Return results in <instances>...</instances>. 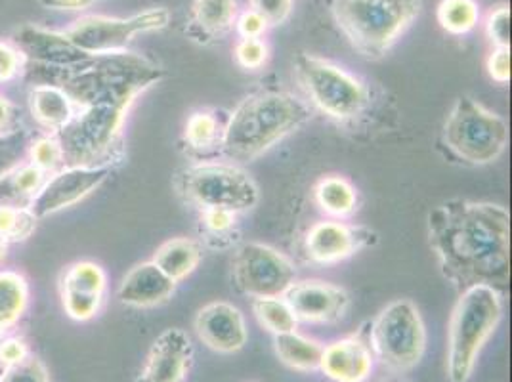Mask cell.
I'll return each instance as SVG.
<instances>
[{"instance_id": "obj_1", "label": "cell", "mask_w": 512, "mask_h": 382, "mask_svg": "<svg viewBox=\"0 0 512 382\" xmlns=\"http://www.w3.org/2000/svg\"><path fill=\"white\" fill-rule=\"evenodd\" d=\"M428 243L440 272L461 293L511 287V214L497 203L449 199L428 213Z\"/></svg>"}, {"instance_id": "obj_2", "label": "cell", "mask_w": 512, "mask_h": 382, "mask_svg": "<svg viewBox=\"0 0 512 382\" xmlns=\"http://www.w3.org/2000/svg\"><path fill=\"white\" fill-rule=\"evenodd\" d=\"M312 119L310 106L287 90H258L230 113L220 151L234 163H251Z\"/></svg>"}, {"instance_id": "obj_3", "label": "cell", "mask_w": 512, "mask_h": 382, "mask_svg": "<svg viewBox=\"0 0 512 382\" xmlns=\"http://www.w3.org/2000/svg\"><path fill=\"white\" fill-rule=\"evenodd\" d=\"M329 10L352 48L377 60L421 16L423 0H331Z\"/></svg>"}, {"instance_id": "obj_4", "label": "cell", "mask_w": 512, "mask_h": 382, "mask_svg": "<svg viewBox=\"0 0 512 382\" xmlns=\"http://www.w3.org/2000/svg\"><path fill=\"white\" fill-rule=\"evenodd\" d=\"M503 319L501 293L474 285L459 293L448 327L446 373L449 382H469L484 346Z\"/></svg>"}, {"instance_id": "obj_5", "label": "cell", "mask_w": 512, "mask_h": 382, "mask_svg": "<svg viewBox=\"0 0 512 382\" xmlns=\"http://www.w3.org/2000/svg\"><path fill=\"white\" fill-rule=\"evenodd\" d=\"M128 104L92 102L77 107L75 115L54 136L62 149L64 167H113L123 155Z\"/></svg>"}, {"instance_id": "obj_6", "label": "cell", "mask_w": 512, "mask_h": 382, "mask_svg": "<svg viewBox=\"0 0 512 382\" xmlns=\"http://www.w3.org/2000/svg\"><path fill=\"white\" fill-rule=\"evenodd\" d=\"M293 67L306 100L337 123L356 121L371 104L369 86L342 65L310 52H300Z\"/></svg>"}, {"instance_id": "obj_7", "label": "cell", "mask_w": 512, "mask_h": 382, "mask_svg": "<svg viewBox=\"0 0 512 382\" xmlns=\"http://www.w3.org/2000/svg\"><path fill=\"white\" fill-rule=\"evenodd\" d=\"M444 144L469 165H491L509 146V125L501 115L465 94L449 109Z\"/></svg>"}, {"instance_id": "obj_8", "label": "cell", "mask_w": 512, "mask_h": 382, "mask_svg": "<svg viewBox=\"0 0 512 382\" xmlns=\"http://www.w3.org/2000/svg\"><path fill=\"white\" fill-rule=\"evenodd\" d=\"M373 358L392 373L415 369L427 352V327L415 302L398 298L386 304L369 329Z\"/></svg>"}, {"instance_id": "obj_9", "label": "cell", "mask_w": 512, "mask_h": 382, "mask_svg": "<svg viewBox=\"0 0 512 382\" xmlns=\"http://www.w3.org/2000/svg\"><path fill=\"white\" fill-rule=\"evenodd\" d=\"M180 195L201 209H228L239 214L255 209L260 190L255 180L235 163H197L176 178Z\"/></svg>"}, {"instance_id": "obj_10", "label": "cell", "mask_w": 512, "mask_h": 382, "mask_svg": "<svg viewBox=\"0 0 512 382\" xmlns=\"http://www.w3.org/2000/svg\"><path fill=\"white\" fill-rule=\"evenodd\" d=\"M171 22L167 8H150L128 18L86 16L73 23L65 35L86 54H117L125 52L134 37L165 29Z\"/></svg>"}, {"instance_id": "obj_11", "label": "cell", "mask_w": 512, "mask_h": 382, "mask_svg": "<svg viewBox=\"0 0 512 382\" xmlns=\"http://www.w3.org/2000/svg\"><path fill=\"white\" fill-rule=\"evenodd\" d=\"M235 287L249 298L283 297L297 281L295 264L278 249L249 241L235 249Z\"/></svg>"}, {"instance_id": "obj_12", "label": "cell", "mask_w": 512, "mask_h": 382, "mask_svg": "<svg viewBox=\"0 0 512 382\" xmlns=\"http://www.w3.org/2000/svg\"><path fill=\"white\" fill-rule=\"evenodd\" d=\"M111 170L113 167H64L46 178L29 209L37 218H44L73 207L100 190L111 176Z\"/></svg>"}, {"instance_id": "obj_13", "label": "cell", "mask_w": 512, "mask_h": 382, "mask_svg": "<svg viewBox=\"0 0 512 382\" xmlns=\"http://www.w3.org/2000/svg\"><path fill=\"white\" fill-rule=\"evenodd\" d=\"M283 298L291 306L299 323L312 325H329L341 321L350 310L352 302L344 287L323 279L295 281Z\"/></svg>"}, {"instance_id": "obj_14", "label": "cell", "mask_w": 512, "mask_h": 382, "mask_svg": "<svg viewBox=\"0 0 512 382\" xmlns=\"http://www.w3.org/2000/svg\"><path fill=\"white\" fill-rule=\"evenodd\" d=\"M107 276L96 262L81 260L64 270L60 279V298L67 318L90 321L104 306Z\"/></svg>"}, {"instance_id": "obj_15", "label": "cell", "mask_w": 512, "mask_h": 382, "mask_svg": "<svg viewBox=\"0 0 512 382\" xmlns=\"http://www.w3.org/2000/svg\"><path fill=\"white\" fill-rule=\"evenodd\" d=\"M375 234L363 226L341 220H320L304 235V253L310 262L331 266L371 245Z\"/></svg>"}, {"instance_id": "obj_16", "label": "cell", "mask_w": 512, "mask_h": 382, "mask_svg": "<svg viewBox=\"0 0 512 382\" xmlns=\"http://www.w3.org/2000/svg\"><path fill=\"white\" fill-rule=\"evenodd\" d=\"M195 348L192 337L180 329H165L153 340L136 382H184L192 371Z\"/></svg>"}, {"instance_id": "obj_17", "label": "cell", "mask_w": 512, "mask_h": 382, "mask_svg": "<svg viewBox=\"0 0 512 382\" xmlns=\"http://www.w3.org/2000/svg\"><path fill=\"white\" fill-rule=\"evenodd\" d=\"M199 340L218 354H237L249 340L243 312L226 300L205 304L193 321Z\"/></svg>"}, {"instance_id": "obj_18", "label": "cell", "mask_w": 512, "mask_h": 382, "mask_svg": "<svg viewBox=\"0 0 512 382\" xmlns=\"http://www.w3.org/2000/svg\"><path fill=\"white\" fill-rule=\"evenodd\" d=\"M16 44L27 62L58 69L83 64L92 56L71 43L65 31H50L37 25L22 27L16 33Z\"/></svg>"}, {"instance_id": "obj_19", "label": "cell", "mask_w": 512, "mask_h": 382, "mask_svg": "<svg viewBox=\"0 0 512 382\" xmlns=\"http://www.w3.org/2000/svg\"><path fill=\"white\" fill-rule=\"evenodd\" d=\"M375 367L369 342L360 335L333 340L323 346L320 371L333 382H365Z\"/></svg>"}, {"instance_id": "obj_20", "label": "cell", "mask_w": 512, "mask_h": 382, "mask_svg": "<svg viewBox=\"0 0 512 382\" xmlns=\"http://www.w3.org/2000/svg\"><path fill=\"white\" fill-rule=\"evenodd\" d=\"M176 285L178 283H174L150 260L134 266L123 277L117 297L130 308H155L171 300L176 293Z\"/></svg>"}, {"instance_id": "obj_21", "label": "cell", "mask_w": 512, "mask_h": 382, "mask_svg": "<svg viewBox=\"0 0 512 382\" xmlns=\"http://www.w3.org/2000/svg\"><path fill=\"white\" fill-rule=\"evenodd\" d=\"M237 16V0H193L188 31L199 43H216L234 29Z\"/></svg>"}, {"instance_id": "obj_22", "label": "cell", "mask_w": 512, "mask_h": 382, "mask_svg": "<svg viewBox=\"0 0 512 382\" xmlns=\"http://www.w3.org/2000/svg\"><path fill=\"white\" fill-rule=\"evenodd\" d=\"M29 107L33 119L52 134L62 130L75 115V106L71 98L56 85L31 86Z\"/></svg>"}, {"instance_id": "obj_23", "label": "cell", "mask_w": 512, "mask_h": 382, "mask_svg": "<svg viewBox=\"0 0 512 382\" xmlns=\"http://www.w3.org/2000/svg\"><path fill=\"white\" fill-rule=\"evenodd\" d=\"M203 258L201 243L192 237H172L165 241L151 258V262L171 277L174 283L184 281L197 270Z\"/></svg>"}, {"instance_id": "obj_24", "label": "cell", "mask_w": 512, "mask_h": 382, "mask_svg": "<svg viewBox=\"0 0 512 382\" xmlns=\"http://www.w3.org/2000/svg\"><path fill=\"white\" fill-rule=\"evenodd\" d=\"M314 201L321 213L342 220L358 211V190L344 176L329 174L316 182Z\"/></svg>"}, {"instance_id": "obj_25", "label": "cell", "mask_w": 512, "mask_h": 382, "mask_svg": "<svg viewBox=\"0 0 512 382\" xmlns=\"http://www.w3.org/2000/svg\"><path fill=\"white\" fill-rule=\"evenodd\" d=\"M274 350L278 360L299 373H314L320 371L321 342L300 335L299 331L283 333L274 337Z\"/></svg>"}, {"instance_id": "obj_26", "label": "cell", "mask_w": 512, "mask_h": 382, "mask_svg": "<svg viewBox=\"0 0 512 382\" xmlns=\"http://www.w3.org/2000/svg\"><path fill=\"white\" fill-rule=\"evenodd\" d=\"M48 174L33 163L16 165L0 178V203L31 207L35 195L41 191Z\"/></svg>"}, {"instance_id": "obj_27", "label": "cell", "mask_w": 512, "mask_h": 382, "mask_svg": "<svg viewBox=\"0 0 512 382\" xmlns=\"http://www.w3.org/2000/svg\"><path fill=\"white\" fill-rule=\"evenodd\" d=\"M29 302V285L20 272H0V340L18 319Z\"/></svg>"}, {"instance_id": "obj_28", "label": "cell", "mask_w": 512, "mask_h": 382, "mask_svg": "<svg viewBox=\"0 0 512 382\" xmlns=\"http://www.w3.org/2000/svg\"><path fill=\"white\" fill-rule=\"evenodd\" d=\"M436 18L446 33L463 37L478 25L480 6L476 0H440Z\"/></svg>"}, {"instance_id": "obj_29", "label": "cell", "mask_w": 512, "mask_h": 382, "mask_svg": "<svg viewBox=\"0 0 512 382\" xmlns=\"http://www.w3.org/2000/svg\"><path fill=\"white\" fill-rule=\"evenodd\" d=\"M253 314L268 333L283 335L297 331L299 321L283 297L253 298Z\"/></svg>"}, {"instance_id": "obj_30", "label": "cell", "mask_w": 512, "mask_h": 382, "mask_svg": "<svg viewBox=\"0 0 512 382\" xmlns=\"http://www.w3.org/2000/svg\"><path fill=\"white\" fill-rule=\"evenodd\" d=\"M222 125L211 109H197L186 121L184 127V142L188 148L199 153H205L214 146L220 148Z\"/></svg>"}, {"instance_id": "obj_31", "label": "cell", "mask_w": 512, "mask_h": 382, "mask_svg": "<svg viewBox=\"0 0 512 382\" xmlns=\"http://www.w3.org/2000/svg\"><path fill=\"white\" fill-rule=\"evenodd\" d=\"M37 216L29 207L0 203V235L8 241H25L37 228Z\"/></svg>"}, {"instance_id": "obj_32", "label": "cell", "mask_w": 512, "mask_h": 382, "mask_svg": "<svg viewBox=\"0 0 512 382\" xmlns=\"http://www.w3.org/2000/svg\"><path fill=\"white\" fill-rule=\"evenodd\" d=\"M29 153V163L35 167L44 170L46 174H54L58 170L64 169V159H62V149L56 140L54 134L39 138L37 142L29 144L27 148Z\"/></svg>"}, {"instance_id": "obj_33", "label": "cell", "mask_w": 512, "mask_h": 382, "mask_svg": "<svg viewBox=\"0 0 512 382\" xmlns=\"http://www.w3.org/2000/svg\"><path fill=\"white\" fill-rule=\"evenodd\" d=\"M199 224L207 239H228L235 234L237 214L228 209H201Z\"/></svg>"}, {"instance_id": "obj_34", "label": "cell", "mask_w": 512, "mask_h": 382, "mask_svg": "<svg viewBox=\"0 0 512 382\" xmlns=\"http://www.w3.org/2000/svg\"><path fill=\"white\" fill-rule=\"evenodd\" d=\"M29 140L23 130L0 132V178L20 165V159L27 153Z\"/></svg>"}, {"instance_id": "obj_35", "label": "cell", "mask_w": 512, "mask_h": 382, "mask_svg": "<svg viewBox=\"0 0 512 382\" xmlns=\"http://www.w3.org/2000/svg\"><path fill=\"white\" fill-rule=\"evenodd\" d=\"M0 382H50L46 365L35 356H27L22 361L4 367Z\"/></svg>"}, {"instance_id": "obj_36", "label": "cell", "mask_w": 512, "mask_h": 382, "mask_svg": "<svg viewBox=\"0 0 512 382\" xmlns=\"http://www.w3.org/2000/svg\"><path fill=\"white\" fill-rule=\"evenodd\" d=\"M234 56L237 65L245 71H258L268 62L270 48L264 39H239V43L235 44Z\"/></svg>"}, {"instance_id": "obj_37", "label": "cell", "mask_w": 512, "mask_h": 382, "mask_svg": "<svg viewBox=\"0 0 512 382\" xmlns=\"http://www.w3.org/2000/svg\"><path fill=\"white\" fill-rule=\"evenodd\" d=\"M486 33L495 48H511V8L507 4L491 10L486 22Z\"/></svg>"}, {"instance_id": "obj_38", "label": "cell", "mask_w": 512, "mask_h": 382, "mask_svg": "<svg viewBox=\"0 0 512 382\" xmlns=\"http://www.w3.org/2000/svg\"><path fill=\"white\" fill-rule=\"evenodd\" d=\"M251 8L258 12L270 27L287 22L293 12V0H249Z\"/></svg>"}, {"instance_id": "obj_39", "label": "cell", "mask_w": 512, "mask_h": 382, "mask_svg": "<svg viewBox=\"0 0 512 382\" xmlns=\"http://www.w3.org/2000/svg\"><path fill=\"white\" fill-rule=\"evenodd\" d=\"M486 71L493 83L509 85L511 83V48H493L486 60Z\"/></svg>"}, {"instance_id": "obj_40", "label": "cell", "mask_w": 512, "mask_h": 382, "mask_svg": "<svg viewBox=\"0 0 512 382\" xmlns=\"http://www.w3.org/2000/svg\"><path fill=\"white\" fill-rule=\"evenodd\" d=\"M25 62L27 60L18 46L0 41V85L12 81L25 67Z\"/></svg>"}, {"instance_id": "obj_41", "label": "cell", "mask_w": 512, "mask_h": 382, "mask_svg": "<svg viewBox=\"0 0 512 382\" xmlns=\"http://www.w3.org/2000/svg\"><path fill=\"white\" fill-rule=\"evenodd\" d=\"M268 29H270L268 22L253 8L245 10L235 20V31L239 33L241 39H262Z\"/></svg>"}, {"instance_id": "obj_42", "label": "cell", "mask_w": 512, "mask_h": 382, "mask_svg": "<svg viewBox=\"0 0 512 382\" xmlns=\"http://www.w3.org/2000/svg\"><path fill=\"white\" fill-rule=\"evenodd\" d=\"M29 356L27 346L20 339H2L0 340V365L8 367L14 365L23 358Z\"/></svg>"}, {"instance_id": "obj_43", "label": "cell", "mask_w": 512, "mask_h": 382, "mask_svg": "<svg viewBox=\"0 0 512 382\" xmlns=\"http://www.w3.org/2000/svg\"><path fill=\"white\" fill-rule=\"evenodd\" d=\"M39 2L44 8H50V10H83L102 0H39Z\"/></svg>"}, {"instance_id": "obj_44", "label": "cell", "mask_w": 512, "mask_h": 382, "mask_svg": "<svg viewBox=\"0 0 512 382\" xmlns=\"http://www.w3.org/2000/svg\"><path fill=\"white\" fill-rule=\"evenodd\" d=\"M14 119H16V109L8 100H4L0 96V132L10 128V125L14 123Z\"/></svg>"}, {"instance_id": "obj_45", "label": "cell", "mask_w": 512, "mask_h": 382, "mask_svg": "<svg viewBox=\"0 0 512 382\" xmlns=\"http://www.w3.org/2000/svg\"><path fill=\"white\" fill-rule=\"evenodd\" d=\"M8 245H10V243L0 235V260L6 256V249H8Z\"/></svg>"}]
</instances>
